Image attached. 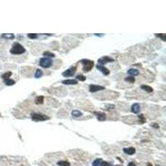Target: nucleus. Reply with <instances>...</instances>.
I'll return each mask as SVG.
<instances>
[{"instance_id": "6", "label": "nucleus", "mask_w": 166, "mask_h": 166, "mask_svg": "<svg viewBox=\"0 0 166 166\" xmlns=\"http://www.w3.org/2000/svg\"><path fill=\"white\" fill-rule=\"evenodd\" d=\"M114 62V59L107 56L102 57V58L98 59V63H99V65H101V66L105 65V63H108V62Z\"/></svg>"}, {"instance_id": "17", "label": "nucleus", "mask_w": 166, "mask_h": 166, "mask_svg": "<svg viewBox=\"0 0 166 166\" xmlns=\"http://www.w3.org/2000/svg\"><path fill=\"white\" fill-rule=\"evenodd\" d=\"M72 116H74V117H80V116H82V113L80 110H74L72 111Z\"/></svg>"}, {"instance_id": "29", "label": "nucleus", "mask_w": 166, "mask_h": 166, "mask_svg": "<svg viewBox=\"0 0 166 166\" xmlns=\"http://www.w3.org/2000/svg\"><path fill=\"white\" fill-rule=\"evenodd\" d=\"M155 36L156 37H160V38H161L163 41H166V38H165V34H164V33H160V34H158V33H155Z\"/></svg>"}, {"instance_id": "12", "label": "nucleus", "mask_w": 166, "mask_h": 166, "mask_svg": "<svg viewBox=\"0 0 166 166\" xmlns=\"http://www.w3.org/2000/svg\"><path fill=\"white\" fill-rule=\"evenodd\" d=\"M128 74L130 75L131 77H135V76H138L140 74V72H139V71L136 70V69H129L128 70Z\"/></svg>"}, {"instance_id": "11", "label": "nucleus", "mask_w": 166, "mask_h": 166, "mask_svg": "<svg viewBox=\"0 0 166 166\" xmlns=\"http://www.w3.org/2000/svg\"><path fill=\"white\" fill-rule=\"evenodd\" d=\"M62 83L64 84V85H77L78 82L77 80H74V79H69V80L62 81Z\"/></svg>"}, {"instance_id": "15", "label": "nucleus", "mask_w": 166, "mask_h": 166, "mask_svg": "<svg viewBox=\"0 0 166 166\" xmlns=\"http://www.w3.org/2000/svg\"><path fill=\"white\" fill-rule=\"evenodd\" d=\"M3 38H7V39H13L15 37L14 34L13 33H3L1 35Z\"/></svg>"}, {"instance_id": "24", "label": "nucleus", "mask_w": 166, "mask_h": 166, "mask_svg": "<svg viewBox=\"0 0 166 166\" xmlns=\"http://www.w3.org/2000/svg\"><path fill=\"white\" fill-rule=\"evenodd\" d=\"M102 161V159H95L93 163H92V166H99L100 163Z\"/></svg>"}, {"instance_id": "35", "label": "nucleus", "mask_w": 166, "mask_h": 166, "mask_svg": "<svg viewBox=\"0 0 166 166\" xmlns=\"http://www.w3.org/2000/svg\"><path fill=\"white\" fill-rule=\"evenodd\" d=\"M156 166H159V164H157V165H156Z\"/></svg>"}, {"instance_id": "16", "label": "nucleus", "mask_w": 166, "mask_h": 166, "mask_svg": "<svg viewBox=\"0 0 166 166\" xmlns=\"http://www.w3.org/2000/svg\"><path fill=\"white\" fill-rule=\"evenodd\" d=\"M97 116V120L100 121H104L105 120V113H95Z\"/></svg>"}, {"instance_id": "13", "label": "nucleus", "mask_w": 166, "mask_h": 166, "mask_svg": "<svg viewBox=\"0 0 166 166\" xmlns=\"http://www.w3.org/2000/svg\"><path fill=\"white\" fill-rule=\"evenodd\" d=\"M43 101H44V96H37L36 99H35V104H37V105L42 104Z\"/></svg>"}, {"instance_id": "9", "label": "nucleus", "mask_w": 166, "mask_h": 166, "mask_svg": "<svg viewBox=\"0 0 166 166\" xmlns=\"http://www.w3.org/2000/svg\"><path fill=\"white\" fill-rule=\"evenodd\" d=\"M131 111L134 114H138L140 111V105L139 103H135L131 106Z\"/></svg>"}, {"instance_id": "10", "label": "nucleus", "mask_w": 166, "mask_h": 166, "mask_svg": "<svg viewBox=\"0 0 166 166\" xmlns=\"http://www.w3.org/2000/svg\"><path fill=\"white\" fill-rule=\"evenodd\" d=\"M123 151L126 153V154H129V155H133L135 153V149L133 148V147H129V148H124Z\"/></svg>"}, {"instance_id": "8", "label": "nucleus", "mask_w": 166, "mask_h": 166, "mask_svg": "<svg viewBox=\"0 0 166 166\" xmlns=\"http://www.w3.org/2000/svg\"><path fill=\"white\" fill-rule=\"evenodd\" d=\"M96 68L100 71V72H101L103 73V75L105 76H108L109 74H110V71H109L107 68H105V67L101 66V65H96Z\"/></svg>"}, {"instance_id": "4", "label": "nucleus", "mask_w": 166, "mask_h": 166, "mask_svg": "<svg viewBox=\"0 0 166 166\" xmlns=\"http://www.w3.org/2000/svg\"><path fill=\"white\" fill-rule=\"evenodd\" d=\"M39 65L43 68H48L52 65V61L51 58H42L40 59L39 61Z\"/></svg>"}, {"instance_id": "14", "label": "nucleus", "mask_w": 166, "mask_h": 166, "mask_svg": "<svg viewBox=\"0 0 166 166\" xmlns=\"http://www.w3.org/2000/svg\"><path fill=\"white\" fill-rule=\"evenodd\" d=\"M141 89L144 90L145 91L148 92V93H151V92H153V88L150 87L149 86H147V85H142L140 86Z\"/></svg>"}, {"instance_id": "31", "label": "nucleus", "mask_w": 166, "mask_h": 166, "mask_svg": "<svg viewBox=\"0 0 166 166\" xmlns=\"http://www.w3.org/2000/svg\"><path fill=\"white\" fill-rule=\"evenodd\" d=\"M128 166H137V165L135 164V163H133V162H130V163H129V164H128Z\"/></svg>"}, {"instance_id": "34", "label": "nucleus", "mask_w": 166, "mask_h": 166, "mask_svg": "<svg viewBox=\"0 0 166 166\" xmlns=\"http://www.w3.org/2000/svg\"><path fill=\"white\" fill-rule=\"evenodd\" d=\"M114 166H122V165H114Z\"/></svg>"}, {"instance_id": "18", "label": "nucleus", "mask_w": 166, "mask_h": 166, "mask_svg": "<svg viewBox=\"0 0 166 166\" xmlns=\"http://www.w3.org/2000/svg\"><path fill=\"white\" fill-rule=\"evenodd\" d=\"M4 83L6 86H13L15 84V81L13 80V79H6V80H4Z\"/></svg>"}, {"instance_id": "26", "label": "nucleus", "mask_w": 166, "mask_h": 166, "mask_svg": "<svg viewBox=\"0 0 166 166\" xmlns=\"http://www.w3.org/2000/svg\"><path fill=\"white\" fill-rule=\"evenodd\" d=\"M76 78H77V81H86V77H84V76L82 75H78L76 77Z\"/></svg>"}, {"instance_id": "21", "label": "nucleus", "mask_w": 166, "mask_h": 166, "mask_svg": "<svg viewBox=\"0 0 166 166\" xmlns=\"http://www.w3.org/2000/svg\"><path fill=\"white\" fill-rule=\"evenodd\" d=\"M58 166H70V163L68 161H65V160H62V161H58Z\"/></svg>"}, {"instance_id": "22", "label": "nucleus", "mask_w": 166, "mask_h": 166, "mask_svg": "<svg viewBox=\"0 0 166 166\" xmlns=\"http://www.w3.org/2000/svg\"><path fill=\"white\" fill-rule=\"evenodd\" d=\"M12 76V72H7L4 73V74L2 75V78L4 79V80H6V79H9V77H11Z\"/></svg>"}, {"instance_id": "20", "label": "nucleus", "mask_w": 166, "mask_h": 166, "mask_svg": "<svg viewBox=\"0 0 166 166\" xmlns=\"http://www.w3.org/2000/svg\"><path fill=\"white\" fill-rule=\"evenodd\" d=\"M42 75H43L42 71L40 69H37L36 73H35V78H40L41 77H42Z\"/></svg>"}, {"instance_id": "2", "label": "nucleus", "mask_w": 166, "mask_h": 166, "mask_svg": "<svg viewBox=\"0 0 166 166\" xmlns=\"http://www.w3.org/2000/svg\"><path fill=\"white\" fill-rule=\"evenodd\" d=\"M81 63L83 65V71L85 72H89L94 67V62L88 59H82L81 61Z\"/></svg>"}, {"instance_id": "19", "label": "nucleus", "mask_w": 166, "mask_h": 166, "mask_svg": "<svg viewBox=\"0 0 166 166\" xmlns=\"http://www.w3.org/2000/svg\"><path fill=\"white\" fill-rule=\"evenodd\" d=\"M43 56L46 57V58H54L55 57V54L51 52V51H46L43 52Z\"/></svg>"}, {"instance_id": "30", "label": "nucleus", "mask_w": 166, "mask_h": 166, "mask_svg": "<svg viewBox=\"0 0 166 166\" xmlns=\"http://www.w3.org/2000/svg\"><path fill=\"white\" fill-rule=\"evenodd\" d=\"M150 126H152V127H154V128H156V129H158V128H159V125L158 124H156V123H152Z\"/></svg>"}, {"instance_id": "33", "label": "nucleus", "mask_w": 166, "mask_h": 166, "mask_svg": "<svg viewBox=\"0 0 166 166\" xmlns=\"http://www.w3.org/2000/svg\"><path fill=\"white\" fill-rule=\"evenodd\" d=\"M148 166H153V165H152L150 163H148Z\"/></svg>"}, {"instance_id": "23", "label": "nucleus", "mask_w": 166, "mask_h": 166, "mask_svg": "<svg viewBox=\"0 0 166 166\" xmlns=\"http://www.w3.org/2000/svg\"><path fill=\"white\" fill-rule=\"evenodd\" d=\"M125 81H127V82H130V83H134L135 81V79L134 77H131V76H130V77H127L125 78Z\"/></svg>"}, {"instance_id": "28", "label": "nucleus", "mask_w": 166, "mask_h": 166, "mask_svg": "<svg viewBox=\"0 0 166 166\" xmlns=\"http://www.w3.org/2000/svg\"><path fill=\"white\" fill-rule=\"evenodd\" d=\"M28 37H29L30 39H36V38H37V34H36V33H28Z\"/></svg>"}, {"instance_id": "7", "label": "nucleus", "mask_w": 166, "mask_h": 166, "mask_svg": "<svg viewBox=\"0 0 166 166\" xmlns=\"http://www.w3.org/2000/svg\"><path fill=\"white\" fill-rule=\"evenodd\" d=\"M89 90L91 92H96L99 91H102V90H105V87L102 86H98V85H90Z\"/></svg>"}, {"instance_id": "25", "label": "nucleus", "mask_w": 166, "mask_h": 166, "mask_svg": "<svg viewBox=\"0 0 166 166\" xmlns=\"http://www.w3.org/2000/svg\"><path fill=\"white\" fill-rule=\"evenodd\" d=\"M138 117H139V121H140V124H144L145 122V116H144V115H142V114L139 116Z\"/></svg>"}, {"instance_id": "5", "label": "nucleus", "mask_w": 166, "mask_h": 166, "mask_svg": "<svg viewBox=\"0 0 166 166\" xmlns=\"http://www.w3.org/2000/svg\"><path fill=\"white\" fill-rule=\"evenodd\" d=\"M77 72V67H71V68L67 69V71L62 72V76L63 77H73L74 74Z\"/></svg>"}, {"instance_id": "1", "label": "nucleus", "mask_w": 166, "mask_h": 166, "mask_svg": "<svg viewBox=\"0 0 166 166\" xmlns=\"http://www.w3.org/2000/svg\"><path fill=\"white\" fill-rule=\"evenodd\" d=\"M25 51H26L25 48H24L20 43L14 42L10 50V53L13 54V55H20V54H23L25 52Z\"/></svg>"}, {"instance_id": "27", "label": "nucleus", "mask_w": 166, "mask_h": 166, "mask_svg": "<svg viewBox=\"0 0 166 166\" xmlns=\"http://www.w3.org/2000/svg\"><path fill=\"white\" fill-rule=\"evenodd\" d=\"M99 166H113V165H111L110 163L106 162V161H103V160H102V161L100 163Z\"/></svg>"}, {"instance_id": "3", "label": "nucleus", "mask_w": 166, "mask_h": 166, "mask_svg": "<svg viewBox=\"0 0 166 166\" xmlns=\"http://www.w3.org/2000/svg\"><path fill=\"white\" fill-rule=\"evenodd\" d=\"M31 118L33 121H47V120H50L49 116L42 115V114H38V113L32 114Z\"/></svg>"}, {"instance_id": "32", "label": "nucleus", "mask_w": 166, "mask_h": 166, "mask_svg": "<svg viewBox=\"0 0 166 166\" xmlns=\"http://www.w3.org/2000/svg\"><path fill=\"white\" fill-rule=\"evenodd\" d=\"M95 35L96 36H98V37H102V36H104V33H102V34H99V33H95Z\"/></svg>"}]
</instances>
